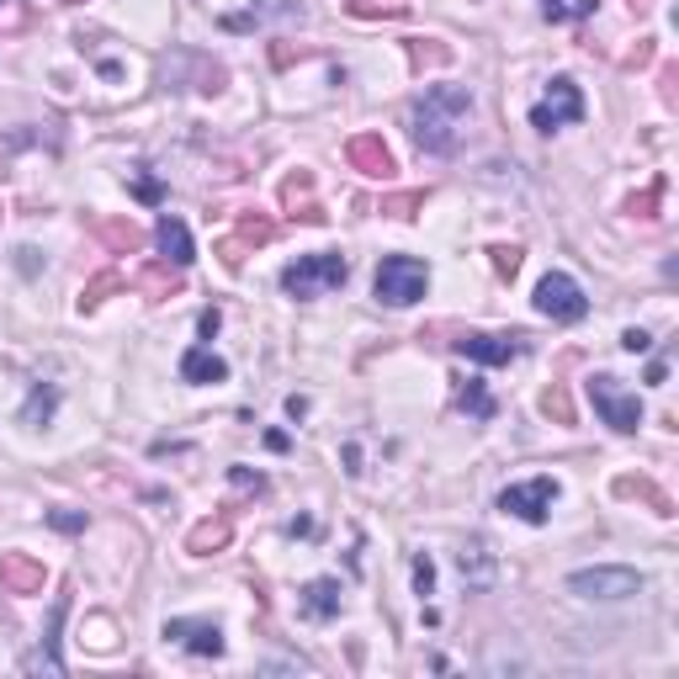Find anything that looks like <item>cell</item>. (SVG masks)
<instances>
[{
    "label": "cell",
    "instance_id": "1",
    "mask_svg": "<svg viewBox=\"0 0 679 679\" xmlns=\"http://www.w3.org/2000/svg\"><path fill=\"white\" fill-rule=\"evenodd\" d=\"M467 118H473V91L467 85H430L409 107V133L425 154H457Z\"/></svg>",
    "mask_w": 679,
    "mask_h": 679
},
{
    "label": "cell",
    "instance_id": "2",
    "mask_svg": "<svg viewBox=\"0 0 679 679\" xmlns=\"http://www.w3.org/2000/svg\"><path fill=\"white\" fill-rule=\"evenodd\" d=\"M351 276V261L340 250H318V255H297L287 271H282V292L308 303V297H330L335 287H345Z\"/></svg>",
    "mask_w": 679,
    "mask_h": 679
},
{
    "label": "cell",
    "instance_id": "3",
    "mask_svg": "<svg viewBox=\"0 0 679 679\" xmlns=\"http://www.w3.org/2000/svg\"><path fill=\"white\" fill-rule=\"evenodd\" d=\"M372 292L388 308H409V303H419L430 292V266L414 261V255H383V266L372 276Z\"/></svg>",
    "mask_w": 679,
    "mask_h": 679
},
{
    "label": "cell",
    "instance_id": "4",
    "mask_svg": "<svg viewBox=\"0 0 679 679\" xmlns=\"http://www.w3.org/2000/svg\"><path fill=\"white\" fill-rule=\"evenodd\" d=\"M589 404H595V414L606 419L610 430H621V436H631V430L642 425V398L631 388H621V377H610V372H595V377H589Z\"/></svg>",
    "mask_w": 679,
    "mask_h": 679
},
{
    "label": "cell",
    "instance_id": "5",
    "mask_svg": "<svg viewBox=\"0 0 679 679\" xmlns=\"http://www.w3.org/2000/svg\"><path fill=\"white\" fill-rule=\"evenodd\" d=\"M536 314L553 318V324H579V318L589 314V297H584V287L568 271H547V276L536 282Z\"/></svg>",
    "mask_w": 679,
    "mask_h": 679
},
{
    "label": "cell",
    "instance_id": "6",
    "mask_svg": "<svg viewBox=\"0 0 679 679\" xmlns=\"http://www.w3.org/2000/svg\"><path fill=\"white\" fill-rule=\"evenodd\" d=\"M568 589L579 595V600H631V595H642V574L637 568H579V574H568Z\"/></svg>",
    "mask_w": 679,
    "mask_h": 679
},
{
    "label": "cell",
    "instance_id": "7",
    "mask_svg": "<svg viewBox=\"0 0 679 679\" xmlns=\"http://www.w3.org/2000/svg\"><path fill=\"white\" fill-rule=\"evenodd\" d=\"M563 484L558 478H531V484H509L505 494H499V509L505 515H515V520H526V526H547V515H553V505H558Z\"/></svg>",
    "mask_w": 679,
    "mask_h": 679
},
{
    "label": "cell",
    "instance_id": "8",
    "mask_svg": "<svg viewBox=\"0 0 679 679\" xmlns=\"http://www.w3.org/2000/svg\"><path fill=\"white\" fill-rule=\"evenodd\" d=\"M584 118V91L568 80V74H558V80H547V97L531 107V128L536 133H558V128H568V122Z\"/></svg>",
    "mask_w": 679,
    "mask_h": 679
},
{
    "label": "cell",
    "instance_id": "9",
    "mask_svg": "<svg viewBox=\"0 0 679 679\" xmlns=\"http://www.w3.org/2000/svg\"><path fill=\"white\" fill-rule=\"evenodd\" d=\"M64 616H70V589L53 600L49 610V631L38 637V648L22 658V669L27 675H64V653H59V631H64Z\"/></svg>",
    "mask_w": 679,
    "mask_h": 679
},
{
    "label": "cell",
    "instance_id": "10",
    "mask_svg": "<svg viewBox=\"0 0 679 679\" xmlns=\"http://www.w3.org/2000/svg\"><path fill=\"white\" fill-rule=\"evenodd\" d=\"M457 356L478 366H509L515 356H526V335H484V330H473V335L457 340Z\"/></svg>",
    "mask_w": 679,
    "mask_h": 679
},
{
    "label": "cell",
    "instance_id": "11",
    "mask_svg": "<svg viewBox=\"0 0 679 679\" xmlns=\"http://www.w3.org/2000/svg\"><path fill=\"white\" fill-rule=\"evenodd\" d=\"M160 637H165V642H175V648H186V653H196V658H223L219 621H186V616H170Z\"/></svg>",
    "mask_w": 679,
    "mask_h": 679
},
{
    "label": "cell",
    "instance_id": "12",
    "mask_svg": "<svg viewBox=\"0 0 679 679\" xmlns=\"http://www.w3.org/2000/svg\"><path fill=\"white\" fill-rule=\"evenodd\" d=\"M457 568H462V579H467V589H494V579H499V558H494L488 536H467V541H462Z\"/></svg>",
    "mask_w": 679,
    "mask_h": 679
},
{
    "label": "cell",
    "instance_id": "13",
    "mask_svg": "<svg viewBox=\"0 0 679 679\" xmlns=\"http://www.w3.org/2000/svg\"><path fill=\"white\" fill-rule=\"evenodd\" d=\"M0 589L6 595H43V563L32 553H0Z\"/></svg>",
    "mask_w": 679,
    "mask_h": 679
},
{
    "label": "cell",
    "instance_id": "14",
    "mask_svg": "<svg viewBox=\"0 0 679 679\" xmlns=\"http://www.w3.org/2000/svg\"><path fill=\"white\" fill-rule=\"evenodd\" d=\"M297 610H303L308 621H335L340 610H345V589H340V579H308L303 584V595H297Z\"/></svg>",
    "mask_w": 679,
    "mask_h": 679
},
{
    "label": "cell",
    "instance_id": "15",
    "mask_svg": "<svg viewBox=\"0 0 679 679\" xmlns=\"http://www.w3.org/2000/svg\"><path fill=\"white\" fill-rule=\"evenodd\" d=\"M345 160L362 170V175H377V181H388L393 175V154H388V144H383L377 133H356V139L345 144Z\"/></svg>",
    "mask_w": 679,
    "mask_h": 679
},
{
    "label": "cell",
    "instance_id": "16",
    "mask_svg": "<svg viewBox=\"0 0 679 679\" xmlns=\"http://www.w3.org/2000/svg\"><path fill=\"white\" fill-rule=\"evenodd\" d=\"M181 383H192V388L229 383V362H223L219 351H207V345H192V351L181 356Z\"/></svg>",
    "mask_w": 679,
    "mask_h": 679
},
{
    "label": "cell",
    "instance_id": "17",
    "mask_svg": "<svg viewBox=\"0 0 679 679\" xmlns=\"http://www.w3.org/2000/svg\"><path fill=\"white\" fill-rule=\"evenodd\" d=\"M154 244H160V255H165L170 266H192L196 261V244H192V234H186V223L170 219V213L154 223Z\"/></svg>",
    "mask_w": 679,
    "mask_h": 679
},
{
    "label": "cell",
    "instance_id": "18",
    "mask_svg": "<svg viewBox=\"0 0 679 679\" xmlns=\"http://www.w3.org/2000/svg\"><path fill=\"white\" fill-rule=\"evenodd\" d=\"M276 229H271V219H255V213H244L240 229H234V240H223V266H240L244 261V244H266Z\"/></svg>",
    "mask_w": 679,
    "mask_h": 679
},
{
    "label": "cell",
    "instance_id": "19",
    "mask_svg": "<svg viewBox=\"0 0 679 679\" xmlns=\"http://www.w3.org/2000/svg\"><path fill=\"white\" fill-rule=\"evenodd\" d=\"M229 536H234V520H229V515H219V520H202V526L186 536V553H192V558H213V553H223V547H229Z\"/></svg>",
    "mask_w": 679,
    "mask_h": 679
},
{
    "label": "cell",
    "instance_id": "20",
    "mask_svg": "<svg viewBox=\"0 0 679 679\" xmlns=\"http://www.w3.org/2000/svg\"><path fill=\"white\" fill-rule=\"evenodd\" d=\"M53 414H59V388H53V383H38V388L27 393V404H22V425L27 430H43Z\"/></svg>",
    "mask_w": 679,
    "mask_h": 679
},
{
    "label": "cell",
    "instance_id": "21",
    "mask_svg": "<svg viewBox=\"0 0 679 679\" xmlns=\"http://www.w3.org/2000/svg\"><path fill=\"white\" fill-rule=\"evenodd\" d=\"M457 409L467 414V419H494V398L484 393V383H478V377H467V383L457 388Z\"/></svg>",
    "mask_w": 679,
    "mask_h": 679
},
{
    "label": "cell",
    "instance_id": "22",
    "mask_svg": "<svg viewBox=\"0 0 679 679\" xmlns=\"http://www.w3.org/2000/svg\"><path fill=\"white\" fill-rule=\"evenodd\" d=\"M595 6H600V0H541V17H547V22H579Z\"/></svg>",
    "mask_w": 679,
    "mask_h": 679
},
{
    "label": "cell",
    "instance_id": "23",
    "mask_svg": "<svg viewBox=\"0 0 679 679\" xmlns=\"http://www.w3.org/2000/svg\"><path fill=\"white\" fill-rule=\"evenodd\" d=\"M97 234H101V240H107V244H112V250H118V255H128V250H139V244H144V234H139V229H133V223H112V219L101 223Z\"/></svg>",
    "mask_w": 679,
    "mask_h": 679
},
{
    "label": "cell",
    "instance_id": "24",
    "mask_svg": "<svg viewBox=\"0 0 679 679\" xmlns=\"http://www.w3.org/2000/svg\"><path fill=\"white\" fill-rule=\"evenodd\" d=\"M616 494H642V499H648V505H653L658 515H675L669 494H658V488H653V484H642V478H621V484H616Z\"/></svg>",
    "mask_w": 679,
    "mask_h": 679
},
{
    "label": "cell",
    "instance_id": "25",
    "mask_svg": "<svg viewBox=\"0 0 679 679\" xmlns=\"http://www.w3.org/2000/svg\"><path fill=\"white\" fill-rule=\"evenodd\" d=\"M112 287H122V276H118V271H107V276H97L91 287L80 292V314H91V308H101V297H107Z\"/></svg>",
    "mask_w": 679,
    "mask_h": 679
},
{
    "label": "cell",
    "instance_id": "26",
    "mask_svg": "<svg viewBox=\"0 0 679 679\" xmlns=\"http://www.w3.org/2000/svg\"><path fill=\"white\" fill-rule=\"evenodd\" d=\"M175 271H181V266H175ZM175 271H170V261H165V266H154L144 276V292H154V297H170V292L181 287V276H175Z\"/></svg>",
    "mask_w": 679,
    "mask_h": 679
},
{
    "label": "cell",
    "instance_id": "27",
    "mask_svg": "<svg viewBox=\"0 0 679 679\" xmlns=\"http://www.w3.org/2000/svg\"><path fill=\"white\" fill-rule=\"evenodd\" d=\"M488 255H494V271H499V276L509 282V276L520 271V255H526V250H520V244H494Z\"/></svg>",
    "mask_w": 679,
    "mask_h": 679
},
{
    "label": "cell",
    "instance_id": "28",
    "mask_svg": "<svg viewBox=\"0 0 679 679\" xmlns=\"http://www.w3.org/2000/svg\"><path fill=\"white\" fill-rule=\"evenodd\" d=\"M658 196H663V181H653V186H648L642 196H631V202H627V213H631V219H658V213H653V207H658Z\"/></svg>",
    "mask_w": 679,
    "mask_h": 679
},
{
    "label": "cell",
    "instance_id": "29",
    "mask_svg": "<svg viewBox=\"0 0 679 679\" xmlns=\"http://www.w3.org/2000/svg\"><path fill=\"white\" fill-rule=\"evenodd\" d=\"M414 207H425V192H404L383 202V213H393V219H414Z\"/></svg>",
    "mask_w": 679,
    "mask_h": 679
},
{
    "label": "cell",
    "instance_id": "30",
    "mask_svg": "<svg viewBox=\"0 0 679 679\" xmlns=\"http://www.w3.org/2000/svg\"><path fill=\"white\" fill-rule=\"evenodd\" d=\"M414 589H419V595H436V563L425 558V553L414 558Z\"/></svg>",
    "mask_w": 679,
    "mask_h": 679
},
{
    "label": "cell",
    "instance_id": "31",
    "mask_svg": "<svg viewBox=\"0 0 679 679\" xmlns=\"http://www.w3.org/2000/svg\"><path fill=\"white\" fill-rule=\"evenodd\" d=\"M621 345H627L631 356H642V351L653 345V335H648V330H627V335H621Z\"/></svg>",
    "mask_w": 679,
    "mask_h": 679
},
{
    "label": "cell",
    "instance_id": "32",
    "mask_svg": "<svg viewBox=\"0 0 679 679\" xmlns=\"http://www.w3.org/2000/svg\"><path fill=\"white\" fill-rule=\"evenodd\" d=\"M219 324H223L219 308H202V318H196V330H202V340H213V335H219Z\"/></svg>",
    "mask_w": 679,
    "mask_h": 679
},
{
    "label": "cell",
    "instance_id": "33",
    "mask_svg": "<svg viewBox=\"0 0 679 679\" xmlns=\"http://www.w3.org/2000/svg\"><path fill=\"white\" fill-rule=\"evenodd\" d=\"M49 520L59 526V531H85V515H64V509H53Z\"/></svg>",
    "mask_w": 679,
    "mask_h": 679
},
{
    "label": "cell",
    "instance_id": "34",
    "mask_svg": "<svg viewBox=\"0 0 679 679\" xmlns=\"http://www.w3.org/2000/svg\"><path fill=\"white\" fill-rule=\"evenodd\" d=\"M541 409H547V414H558V419H568V414H574V409H568V398H563L558 388H553L547 398H541Z\"/></svg>",
    "mask_w": 679,
    "mask_h": 679
},
{
    "label": "cell",
    "instance_id": "35",
    "mask_svg": "<svg viewBox=\"0 0 679 679\" xmlns=\"http://www.w3.org/2000/svg\"><path fill=\"white\" fill-rule=\"evenodd\" d=\"M287 414H292V419H303V414H308V398H297V393H292V398H287Z\"/></svg>",
    "mask_w": 679,
    "mask_h": 679
},
{
    "label": "cell",
    "instance_id": "36",
    "mask_svg": "<svg viewBox=\"0 0 679 679\" xmlns=\"http://www.w3.org/2000/svg\"><path fill=\"white\" fill-rule=\"evenodd\" d=\"M648 6H653V0H631V11H648Z\"/></svg>",
    "mask_w": 679,
    "mask_h": 679
}]
</instances>
